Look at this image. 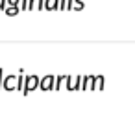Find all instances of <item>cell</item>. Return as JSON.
I'll list each match as a JSON object with an SVG mask.
<instances>
[{"instance_id": "cell-1", "label": "cell", "mask_w": 135, "mask_h": 129, "mask_svg": "<svg viewBox=\"0 0 135 129\" xmlns=\"http://www.w3.org/2000/svg\"><path fill=\"white\" fill-rule=\"evenodd\" d=\"M41 87V81H39V78L37 76H28L26 78V87H24V94H30V92H33L35 89H39Z\"/></svg>"}, {"instance_id": "cell-2", "label": "cell", "mask_w": 135, "mask_h": 129, "mask_svg": "<svg viewBox=\"0 0 135 129\" xmlns=\"http://www.w3.org/2000/svg\"><path fill=\"white\" fill-rule=\"evenodd\" d=\"M81 83H83V78H81V76H76V78L67 76V89H69V90H78V89H81Z\"/></svg>"}, {"instance_id": "cell-3", "label": "cell", "mask_w": 135, "mask_h": 129, "mask_svg": "<svg viewBox=\"0 0 135 129\" xmlns=\"http://www.w3.org/2000/svg\"><path fill=\"white\" fill-rule=\"evenodd\" d=\"M17 87H19V76L17 78L15 76H8L4 79V89L6 90H17Z\"/></svg>"}, {"instance_id": "cell-4", "label": "cell", "mask_w": 135, "mask_h": 129, "mask_svg": "<svg viewBox=\"0 0 135 129\" xmlns=\"http://www.w3.org/2000/svg\"><path fill=\"white\" fill-rule=\"evenodd\" d=\"M56 78L54 76H46V78H43L41 79V89L43 90H52V89H56Z\"/></svg>"}, {"instance_id": "cell-5", "label": "cell", "mask_w": 135, "mask_h": 129, "mask_svg": "<svg viewBox=\"0 0 135 129\" xmlns=\"http://www.w3.org/2000/svg\"><path fill=\"white\" fill-rule=\"evenodd\" d=\"M41 8H45V0H30L28 2V9L30 11H37Z\"/></svg>"}, {"instance_id": "cell-6", "label": "cell", "mask_w": 135, "mask_h": 129, "mask_svg": "<svg viewBox=\"0 0 135 129\" xmlns=\"http://www.w3.org/2000/svg\"><path fill=\"white\" fill-rule=\"evenodd\" d=\"M45 9H46V11L59 9V0H45Z\"/></svg>"}, {"instance_id": "cell-7", "label": "cell", "mask_w": 135, "mask_h": 129, "mask_svg": "<svg viewBox=\"0 0 135 129\" xmlns=\"http://www.w3.org/2000/svg\"><path fill=\"white\" fill-rule=\"evenodd\" d=\"M19 11H21L19 6H8V8H6V15H8V17H15Z\"/></svg>"}, {"instance_id": "cell-8", "label": "cell", "mask_w": 135, "mask_h": 129, "mask_svg": "<svg viewBox=\"0 0 135 129\" xmlns=\"http://www.w3.org/2000/svg\"><path fill=\"white\" fill-rule=\"evenodd\" d=\"M63 83H67V76H59V78L56 79V90H57V89H61V85H63Z\"/></svg>"}, {"instance_id": "cell-9", "label": "cell", "mask_w": 135, "mask_h": 129, "mask_svg": "<svg viewBox=\"0 0 135 129\" xmlns=\"http://www.w3.org/2000/svg\"><path fill=\"white\" fill-rule=\"evenodd\" d=\"M28 2H30V0H21V11H26L28 9Z\"/></svg>"}, {"instance_id": "cell-10", "label": "cell", "mask_w": 135, "mask_h": 129, "mask_svg": "<svg viewBox=\"0 0 135 129\" xmlns=\"http://www.w3.org/2000/svg\"><path fill=\"white\" fill-rule=\"evenodd\" d=\"M4 79H6L4 78V70L0 68V89H4Z\"/></svg>"}, {"instance_id": "cell-11", "label": "cell", "mask_w": 135, "mask_h": 129, "mask_svg": "<svg viewBox=\"0 0 135 129\" xmlns=\"http://www.w3.org/2000/svg\"><path fill=\"white\" fill-rule=\"evenodd\" d=\"M21 0H8V6H19Z\"/></svg>"}, {"instance_id": "cell-12", "label": "cell", "mask_w": 135, "mask_h": 129, "mask_svg": "<svg viewBox=\"0 0 135 129\" xmlns=\"http://www.w3.org/2000/svg\"><path fill=\"white\" fill-rule=\"evenodd\" d=\"M6 4H8V0H0V9H4Z\"/></svg>"}]
</instances>
